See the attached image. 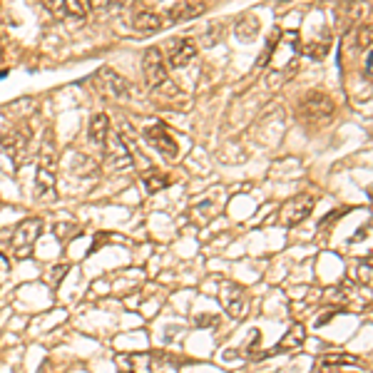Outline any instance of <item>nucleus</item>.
<instances>
[{"label": "nucleus", "mask_w": 373, "mask_h": 373, "mask_svg": "<svg viewBox=\"0 0 373 373\" xmlns=\"http://www.w3.org/2000/svg\"><path fill=\"white\" fill-rule=\"evenodd\" d=\"M55 169H58V152H55L53 130H48L40 147V162H37V177H35L37 200H53L55 197Z\"/></svg>", "instance_id": "obj_1"}, {"label": "nucleus", "mask_w": 373, "mask_h": 373, "mask_svg": "<svg viewBox=\"0 0 373 373\" xmlns=\"http://www.w3.org/2000/svg\"><path fill=\"white\" fill-rule=\"evenodd\" d=\"M30 130L27 127H11L8 132L0 135V147L6 149V154L13 159L16 169H20L25 164L27 154H30Z\"/></svg>", "instance_id": "obj_2"}, {"label": "nucleus", "mask_w": 373, "mask_h": 373, "mask_svg": "<svg viewBox=\"0 0 373 373\" xmlns=\"http://www.w3.org/2000/svg\"><path fill=\"white\" fill-rule=\"evenodd\" d=\"M331 115H334L331 97L319 92V90L309 92L299 105V117L306 122H326V120H331Z\"/></svg>", "instance_id": "obj_3"}, {"label": "nucleus", "mask_w": 373, "mask_h": 373, "mask_svg": "<svg viewBox=\"0 0 373 373\" xmlns=\"http://www.w3.org/2000/svg\"><path fill=\"white\" fill-rule=\"evenodd\" d=\"M314 204H316V200L311 195L291 197V200L284 202V204H281V209H279V224L286 226V229L301 224V221H304L306 216L314 212Z\"/></svg>", "instance_id": "obj_4"}, {"label": "nucleus", "mask_w": 373, "mask_h": 373, "mask_svg": "<svg viewBox=\"0 0 373 373\" xmlns=\"http://www.w3.org/2000/svg\"><path fill=\"white\" fill-rule=\"evenodd\" d=\"M40 231H42L40 219H25L16 226V234H13V254H16V259L30 257Z\"/></svg>", "instance_id": "obj_5"}, {"label": "nucleus", "mask_w": 373, "mask_h": 373, "mask_svg": "<svg viewBox=\"0 0 373 373\" xmlns=\"http://www.w3.org/2000/svg\"><path fill=\"white\" fill-rule=\"evenodd\" d=\"M219 299H221L224 311L231 316V319H244V316H247L249 299L239 284H234V281H224L219 289Z\"/></svg>", "instance_id": "obj_6"}, {"label": "nucleus", "mask_w": 373, "mask_h": 373, "mask_svg": "<svg viewBox=\"0 0 373 373\" xmlns=\"http://www.w3.org/2000/svg\"><path fill=\"white\" fill-rule=\"evenodd\" d=\"M142 70H145V80H147V85L152 90L169 80L167 65H164V55H162V50L159 48H149L147 53H145Z\"/></svg>", "instance_id": "obj_7"}, {"label": "nucleus", "mask_w": 373, "mask_h": 373, "mask_svg": "<svg viewBox=\"0 0 373 373\" xmlns=\"http://www.w3.org/2000/svg\"><path fill=\"white\" fill-rule=\"evenodd\" d=\"M145 140H147L149 145H152L154 149H157L162 157H177L179 154V145L177 140L172 137V132L167 130L164 125H152L145 130Z\"/></svg>", "instance_id": "obj_8"}, {"label": "nucleus", "mask_w": 373, "mask_h": 373, "mask_svg": "<svg viewBox=\"0 0 373 373\" xmlns=\"http://www.w3.org/2000/svg\"><path fill=\"white\" fill-rule=\"evenodd\" d=\"M97 78H100V85H102V90H105L107 97H112V100H117V102L130 100V85H127V80L122 78V75H117L112 68H102L100 73H97Z\"/></svg>", "instance_id": "obj_9"}, {"label": "nucleus", "mask_w": 373, "mask_h": 373, "mask_svg": "<svg viewBox=\"0 0 373 373\" xmlns=\"http://www.w3.org/2000/svg\"><path fill=\"white\" fill-rule=\"evenodd\" d=\"M105 164L110 169H122V167H130V164H132L130 147H127V142L122 140V135L107 137V142H105Z\"/></svg>", "instance_id": "obj_10"}, {"label": "nucleus", "mask_w": 373, "mask_h": 373, "mask_svg": "<svg viewBox=\"0 0 373 373\" xmlns=\"http://www.w3.org/2000/svg\"><path fill=\"white\" fill-rule=\"evenodd\" d=\"M45 8H48L50 13H53L55 18H75V20H85L90 13V6L87 3H82V0H48L45 3Z\"/></svg>", "instance_id": "obj_11"}, {"label": "nucleus", "mask_w": 373, "mask_h": 373, "mask_svg": "<svg viewBox=\"0 0 373 373\" xmlns=\"http://www.w3.org/2000/svg\"><path fill=\"white\" fill-rule=\"evenodd\" d=\"M195 58H197V45L192 37L172 40V55H169V65L172 68H187Z\"/></svg>", "instance_id": "obj_12"}, {"label": "nucleus", "mask_w": 373, "mask_h": 373, "mask_svg": "<svg viewBox=\"0 0 373 373\" xmlns=\"http://www.w3.org/2000/svg\"><path fill=\"white\" fill-rule=\"evenodd\" d=\"M204 11H207V3H202V0H190V3H174V6L167 11V20L184 23V20H192V18L202 16Z\"/></svg>", "instance_id": "obj_13"}, {"label": "nucleus", "mask_w": 373, "mask_h": 373, "mask_svg": "<svg viewBox=\"0 0 373 373\" xmlns=\"http://www.w3.org/2000/svg\"><path fill=\"white\" fill-rule=\"evenodd\" d=\"M162 25H164V18L152 11H137L135 16H132V27H135L140 35H152V32L162 30Z\"/></svg>", "instance_id": "obj_14"}, {"label": "nucleus", "mask_w": 373, "mask_h": 373, "mask_svg": "<svg viewBox=\"0 0 373 373\" xmlns=\"http://www.w3.org/2000/svg\"><path fill=\"white\" fill-rule=\"evenodd\" d=\"M117 368L120 373H152V361L142 353H127V356H117Z\"/></svg>", "instance_id": "obj_15"}, {"label": "nucleus", "mask_w": 373, "mask_h": 373, "mask_svg": "<svg viewBox=\"0 0 373 373\" xmlns=\"http://www.w3.org/2000/svg\"><path fill=\"white\" fill-rule=\"evenodd\" d=\"M87 137L92 145H105L107 137H110V117L105 115V112H97L92 120H90V127H87Z\"/></svg>", "instance_id": "obj_16"}, {"label": "nucleus", "mask_w": 373, "mask_h": 373, "mask_svg": "<svg viewBox=\"0 0 373 373\" xmlns=\"http://www.w3.org/2000/svg\"><path fill=\"white\" fill-rule=\"evenodd\" d=\"M304 338H306V326L296 321V324H291V329L284 334L281 343H279L274 351H296V348L304 346Z\"/></svg>", "instance_id": "obj_17"}, {"label": "nucleus", "mask_w": 373, "mask_h": 373, "mask_svg": "<svg viewBox=\"0 0 373 373\" xmlns=\"http://www.w3.org/2000/svg\"><path fill=\"white\" fill-rule=\"evenodd\" d=\"M234 32H237V37H239V40H244V42L254 40V37L259 35V20L254 16L239 18L237 27H234Z\"/></svg>", "instance_id": "obj_18"}, {"label": "nucleus", "mask_w": 373, "mask_h": 373, "mask_svg": "<svg viewBox=\"0 0 373 373\" xmlns=\"http://www.w3.org/2000/svg\"><path fill=\"white\" fill-rule=\"evenodd\" d=\"M142 184H145V190L149 192V195H154V192H159V190H164L169 184V179L164 177V174H159V172H149L147 177H142Z\"/></svg>", "instance_id": "obj_19"}, {"label": "nucleus", "mask_w": 373, "mask_h": 373, "mask_svg": "<svg viewBox=\"0 0 373 373\" xmlns=\"http://www.w3.org/2000/svg\"><path fill=\"white\" fill-rule=\"evenodd\" d=\"M321 363H326V366H356L358 361L348 353H326Z\"/></svg>", "instance_id": "obj_20"}, {"label": "nucleus", "mask_w": 373, "mask_h": 373, "mask_svg": "<svg viewBox=\"0 0 373 373\" xmlns=\"http://www.w3.org/2000/svg\"><path fill=\"white\" fill-rule=\"evenodd\" d=\"M75 234H78V224H75V221H58V224H55V237L63 239V242L73 239Z\"/></svg>", "instance_id": "obj_21"}, {"label": "nucleus", "mask_w": 373, "mask_h": 373, "mask_svg": "<svg viewBox=\"0 0 373 373\" xmlns=\"http://www.w3.org/2000/svg\"><path fill=\"white\" fill-rule=\"evenodd\" d=\"M329 48H331V45H329V42H326V40H324V42L314 40V42H306L304 53L309 55V58H314V60H321L326 53H329Z\"/></svg>", "instance_id": "obj_22"}, {"label": "nucleus", "mask_w": 373, "mask_h": 373, "mask_svg": "<svg viewBox=\"0 0 373 373\" xmlns=\"http://www.w3.org/2000/svg\"><path fill=\"white\" fill-rule=\"evenodd\" d=\"M371 32H373V27H371V23H363L361 25V30H358V48H371Z\"/></svg>", "instance_id": "obj_23"}, {"label": "nucleus", "mask_w": 373, "mask_h": 373, "mask_svg": "<svg viewBox=\"0 0 373 373\" xmlns=\"http://www.w3.org/2000/svg\"><path fill=\"white\" fill-rule=\"evenodd\" d=\"M68 269H70L68 264H58V267L50 269V284L58 286V284H60V279H63L65 274H68Z\"/></svg>", "instance_id": "obj_24"}, {"label": "nucleus", "mask_w": 373, "mask_h": 373, "mask_svg": "<svg viewBox=\"0 0 373 373\" xmlns=\"http://www.w3.org/2000/svg\"><path fill=\"white\" fill-rule=\"evenodd\" d=\"M321 373H361L356 366H326L321 363Z\"/></svg>", "instance_id": "obj_25"}, {"label": "nucleus", "mask_w": 373, "mask_h": 373, "mask_svg": "<svg viewBox=\"0 0 373 373\" xmlns=\"http://www.w3.org/2000/svg\"><path fill=\"white\" fill-rule=\"evenodd\" d=\"M219 32H221V25H219V23H214V25H212V30L204 35V45H216V40H219Z\"/></svg>", "instance_id": "obj_26"}, {"label": "nucleus", "mask_w": 373, "mask_h": 373, "mask_svg": "<svg viewBox=\"0 0 373 373\" xmlns=\"http://www.w3.org/2000/svg\"><path fill=\"white\" fill-rule=\"evenodd\" d=\"M219 316H197V326H216Z\"/></svg>", "instance_id": "obj_27"}, {"label": "nucleus", "mask_w": 373, "mask_h": 373, "mask_svg": "<svg viewBox=\"0 0 373 373\" xmlns=\"http://www.w3.org/2000/svg\"><path fill=\"white\" fill-rule=\"evenodd\" d=\"M361 279L363 284H371V264H366V269L361 267Z\"/></svg>", "instance_id": "obj_28"}, {"label": "nucleus", "mask_w": 373, "mask_h": 373, "mask_svg": "<svg viewBox=\"0 0 373 373\" xmlns=\"http://www.w3.org/2000/svg\"><path fill=\"white\" fill-rule=\"evenodd\" d=\"M366 78L371 80V53H368V58H366Z\"/></svg>", "instance_id": "obj_29"}]
</instances>
